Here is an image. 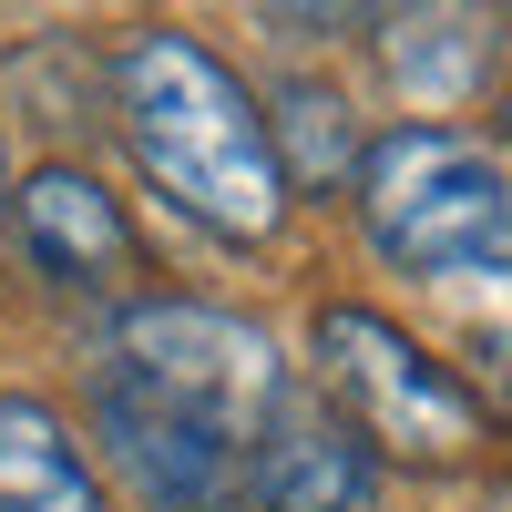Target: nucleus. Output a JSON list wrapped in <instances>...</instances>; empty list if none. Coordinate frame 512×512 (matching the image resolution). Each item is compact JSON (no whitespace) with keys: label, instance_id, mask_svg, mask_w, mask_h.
<instances>
[{"label":"nucleus","instance_id":"14","mask_svg":"<svg viewBox=\"0 0 512 512\" xmlns=\"http://www.w3.org/2000/svg\"><path fill=\"white\" fill-rule=\"evenodd\" d=\"M0 205H11V164H0Z\"/></svg>","mask_w":512,"mask_h":512},{"label":"nucleus","instance_id":"13","mask_svg":"<svg viewBox=\"0 0 512 512\" xmlns=\"http://www.w3.org/2000/svg\"><path fill=\"white\" fill-rule=\"evenodd\" d=\"M482 512H512V482H492V492H482Z\"/></svg>","mask_w":512,"mask_h":512},{"label":"nucleus","instance_id":"7","mask_svg":"<svg viewBox=\"0 0 512 512\" xmlns=\"http://www.w3.org/2000/svg\"><path fill=\"white\" fill-rule=\"evenodd\" d=\"M256 512H379V451L308 400H277L256 420V461H246Z\"/></svg>","mask_w":512,"mask_h":512},{"label":"nucleus","instance_id":"5","mask_svg":"<svg viewBox=\"0 0 512 512\" xmlns=\"http://www.w3.org/2000/svg\"><path fill=\"white\" fill-rule=\"evenodd\" d=\"M93 441H103L113 482L134 492L144 512H226L246 492V441L205 431V420H185V410H164L154 390H134V379H113V369L93 390Z\"/></svg>","mask_w":512,"mask_h":512},{"label":"nucleus","instance_id":"10","mask_svg":"<svg viewBox=\"0 0 512 512\" xmlns=\"http://www.w3.org/2000/svg\"><path fill=\"white\" fill-rule=\"evenodd\" d=\"M267 154H277V175L287 195L308 185V195H338L359 175V134H349V103L328 93V82H287L277 113H267Z\"/></svg>","mask_w":512,"mask_h":512},{"label":"nucleus","instance_id":"4","mask_svg":"<svg viewBox=\"0 0 512 512\" xmlns=\"http://www.w3.org/2000/svg\"><path fill=\"white\" fill-rule=\"evenodd\" d=\"M113 379H134V390H154L164 410H185L226 441H256V420L287 400L277 338L236 308H195V297H134L113 328Z\"/></svg>","mask_w":512,"mask_h":512},{"label":"nucleus","instance_id":"1","mask_svg":"<svg viewBox=\"0 0 512 512\" xmlns=\"http://www.w3.org/2000/svg\"><path fill=\"white\" fill-rule=\"evenodd\" d=\"M113 113H123V144H134L144 185L185 226L226 236V246H267L287 226V175L267 154V113L195 31H164V21L123 31Z\"/></svg>","mask_w":512,"mask_h":512},{"label":"nucleus","instance_id":"6","mask_svg":"<svg viewBox=\"0 0 512 512\" xmlns=\"http://www.w3.org/2000/svg\"><path fill=\"white\" fill-rule=\"evenodd\" d=\"M11 226H21V256L52 287H82V297H113L144 277V246L123 226V205L82 175V164H41V175L11 195Z\"/></svg>","mask_w":512,"mask_h":512},{"label":"nucleus","instance_id":"9","mask_svg":"<svg viewBox=\"0 0 512 512\" xmlns=\"http://www.w3.org/2000/svg\"><path fill=\"white\" fill-rule=\"evenodd\" d=\"M390 72L420 103H461L492 72V11L482 0H400L390 11Z\"/></svg>","mask_w":512,"mask_h":512},{"label":"nucleus","instance_id":"3","mask_svg":"<svg viewBox=\"0 0 512 512\" xmlns=\"http://www.w3.org/2000/svg\"><path fill=\"white\" fill-rule=\"evenodd\" d=\"M318 379L328 400L349 410V431L379 451V461H410V472H461L482 451V400L420 349L410 328H390L379 308H318Z\"/></svg>","mask_w":512,"mask_h":512},{"label":"nucleus","instance_id":"8","mask_svg":"<svg viewBox=\"0 0 512 512\" xmlns=\"http://www.w3.org/2000/svg\"><path fill=\"white\" fill-rule=\"evenodd\" d=\"M0 512H113L103 472L82 461L52 400H0Z\"/></svg>","mask_w":512,"mask_h":512},{"label":"nucleus","instance_id":"11","mask_svg":"<svg viewBox=\"0 0 512 512\" xmlns=\"http://www.w3.org/2000/svg\"><path fill=\"white\" fill-rule=\"evenodd\" d=\"M461 390L482 400V420H512V328H472V379Z\"/></svg>","mask_w":512,"mask_h":512},{"label":"nucleus","instance_id":"15","mask_svg":"<svg viewBox=\"0 0 512 512\" xmlns=\"http://www.w3.org/2000/svg\"><path fill=\"white\" fill-rule=\"evenodd\" d=\"M502 134H512V103H502Z\"/></svg>","mask_w":512,"mask_h":512},{"label":"nucleus","instance_id":"2","mask_svg":"<svg viewBox=\"0 0 512 512\" xmlns=\"http://www.w3.org/2000/svg\"><path fill=\"white\" fill-rule=\"evenodd\" d=\"M359 226L400 277H502L512 267V175L451 123H400L359 144Z\"/></svg>","mask_w":512,"mask_h":512},{"label":"nucleus","instance_id":"12","mask_svg":"<svg viewBox=\"0 0 512 512\" xmlns=\"http://www.w3.org/2000/svg\"><path fill=\"white\" fill-rule=\"evenodd\" d=\"M277 21H287V31H359L369 0H277Z\"/></svg>","mask_w":512,"mask_h":512}]
</instances>
